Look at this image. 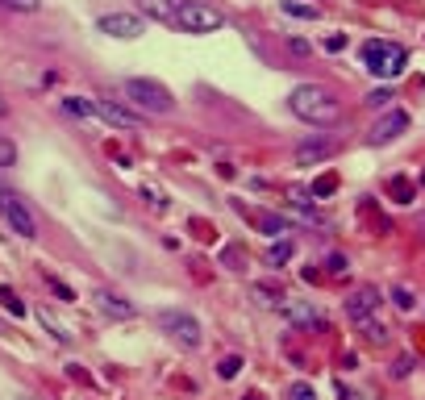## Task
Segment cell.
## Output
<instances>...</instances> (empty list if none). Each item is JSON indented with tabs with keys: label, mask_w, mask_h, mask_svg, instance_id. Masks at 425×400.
Instances as JSON below:
<instances>
[{
	"label": "cell",
	"mask_w": 425,
	"mask_h": 400,
	"mask_svg": "<svg viewBox=\"0 0 425 400\" xmlns=\"http://www.w3.org/2000/svg\"><path fill=\"white\" fill-rule=\"evenodd\" d=\"M5 9H13V13H38L42 9V0H0Z\"/></svg>",
	"instance_id": "603a6c76"
},
{
	"label": "cell",
	"mask_w": 425,
	"mask_h": 400,
	"mask_svg": "<svg viewBox=\"0 0 425 400\" xmlns=\"http://www.w3.org/2000/svg\"><path fill=\"white\" fill-rule=\"evenodd\" d=\"M326 50H346V34H330V38H326Z\"/></svg>",
	"instance_id": "4dcf8cb0"
},
{
	"label": "cell",
	"mask_w": 425,
	"mask_h": 400,
	"mask_svg": "<svg viewBox=\"0 0 425 400\" xmlns=\"http://www.w3.org/2000/svg\"><path fill=\"white\" fill-rule=\"evenodd\" d=\"M238 371H242V355H226V359L217 363V375H221V379H234Z\"/></svg>",
	"instance_id": "44dd1931"
},
{
	"label": "cell",
	"mask_w": 425,
	"mask_h": 400,
	"mask_svg": "<svg viewBox=\"0 0 425 400\" xmlns=\"http://www.w3.org/2000/svg\"><path fill=\"white\" fill-rule=\"evenodd\" d=\"M388 100H392V92H371V96H367V105H376V109H380V105H388Z\"/></svg>",
	"instance_id": "836d02e7"
},
{
	"label": "cell",
	"mask_w": 425,
	"mask_h": 400,
	"mask_svg": "<svg viewBox=\"0 0 425 400\" xmlns=\"http://www.w3.org/2000/svg\"><path fill=\"white\" fill-rule=\"evenodd\" d=\"M288 50H292V55H308V50H313V46H308L304 38H292V42H288Z\"/></svg>",
	"instance_id": "1f68e13d"
},
{
	"label": "cell",
	"mask_w": 425,
	"mask_h": 400,
	"mask_svg": "<svg viewBox=\"0 0 425 400\" xmlns=\"http://www.w3.org/2000/svg\"><path fill=\"white\" fill-rule=\"evenodd\" d=\"M380 300H384V292H380V288L363 284L359 292H350V296H346V317H350V321H367L371 313L380 309Z\"/></svg>",
	"instance_id": "ba28073f"
},
{
	"label": "cell",
	"mask_w": 425,
	"mask_h": 400,
	"mask_svg": "<svg viewBox=\"0 0 425 400\" xmlns=\"http://www.w3.org/2000/svg\"><path fill=\"white\" fill-rule=\"evenodd\" d=\"M284 13H288V17H300V21H317V17H321V9H317V5H300V0H284Z\"/></svg>",
	"instance_id": "e0dca14e"
},
{
	"label": "cell",
	"mask_w": 425,
	"mask_h": 400,
	"mask_svg": "<svg viewBox=\"0 0 425 400\" xmlns=\"http://www.w3.org/2000/svg\"><path fill=\"white\" fill-rule=\"evenodd\" d=\"M42 321H46V329H50V334H55V338H59V342H71V334H67V329H63V325H59V321H55V317H50V313H46V309H42Z\"/></svg>",
	"instance_id": "4316f807"
},
{
	"label": "cell",
	"mask_w": 425,
	"mask_h": 400,
	"mask_svg": "<svg viewBox=\"0 0 425 400\" xmlns=\"http://www.w3.org/2000/svg\"><path fill=\"white\" fill-rule=\"evenodd\" d=\"M17 163V146L9 138H0V167H13Z\"/></svg>",
	"instance_id": "484cf974"
},
{
	"label": "cell",
	"mask_w": 425,
	"mask_h": 400,
	"mask_svg": "<svg viewBox=\"0 0 425 400\" xmlns=\"http://www.w3.org/2000/svg\"><path fill=\"white\" fill-rule=\"evenodd\" d=\"M226 263H234V267L242 263V250H238V246H230V250H226Z\"/></svg>",
	"instance_id": "e575fe53"
},
{
	"label": "cell",
	"mask_w": 425,
	"mask_h": 400,
	"mask_svg": "<svg viewBox=\"0 0 425 400\" xmlns=\"http://www.w3.org/2000/svg\"><path fill=\"white\" fill-rule=\"evenodd\" d=\"M92 113H96L100 121H109L113 129H142V117H138L130 105H117V100H109V96H96V100H92Z\"/></svg>",
	"instance_id": "52a82bcc"
},
{
	"label": "cell",
	"mask_w": 425,
	"mask_h": 400,
	"mask_svg": "<svg viewBox=\"0 0 425 400\" xmlns=\"http://www.w3.org/2000/svg\"><path fill=\"white\" fill-rule=\"evenodd\" d=\"M250 296L258 300L263 309H280L284 300H288V292H284L280 284H254V288H250Z\"/></svg>",
	"instance_id": "9a60e30c"
},
{
	"label": "cell",
	"mask_w": 425,
	"mask_h": 400,
	"mask_svg": "<svg viewBox=\"0 0 425 400\" xmlns=\"http://www.w3.org/2000/svg\"><path fill=\"white\" fill-rule=\"evenodd\" d=\"M388 192L396 196V205H413V196H417V188H413V184H409L404 175H396V179L388 184Z\"/></svg>",
	"instance_id": "ac0fdd59"
},
{
	"label": "cell",
	"mask_w": 425,
	"mask_h": 400,
	"mask_svg": "<svg viewBox=\"0 0 425 400\" xmlns=\"http://www.w3.org/2000/svg\"><path fill=\"white\" fill-rule=\"evenodd\" d=\"M350 400H367V396H350Z\"/></svg>",
	"instance_id": "f35d334b"
},
{
	"label": "cell",
	"mask_w": 425,
	"mask_h": 400,
	"mask_svg": "<svg viewBox=\"0 0 425 400\" xmlns=\"http://www.w3.org/2000/svg\"><path fill=\"white\" fill-rule=\"evenodd\" d=\"M0 217H5L9 229L21 234V238H34V234H38V221H34L29 205H25V200H21L13 188H5V184H0Z\"/></svg>",
	"instance_id": "5b68a950"
},
{
	"label": "cell",
	"mask_w": 425,
	"mask_h": 400,
	"mask_svg": "<svg viewBox=\"0 0 425 400\" xmlns=\"http://www.w3.org/2000/svg\"><path fill=\"white\" fill-rule=\"evenodd\" d=\"M292 255H296V242L288 238V242H276V246L267 250V263H271V267H280V263H288Z\"/></svg>",
	"instance_id": "d6986e66"
},
{
	"label": "cell",
	"mask_w": 425,
	"mask_h": 400,
	"mask_svg": "<svg viewBox=\"0 0 425 400\" xmlns=\"http://www.w3.org/2000/svg\"><path fill=\"white\" fill-rule=\"evenodd\" d=\"M392 300H396L400 309H413V292H409V288H396V292H392Z\"/></svg>",
	"instance_id": "f546056e"
},
{
	"label": "cell",
	"mask_w": 425,
	"mask_h": 400,
	"mask_svg": "<svg viewBox=\"0 0 425 400\" xmlns=\"http://www.w3.org/2000/svg\"><path fill=\"white\" fill-rule=\"evenodd\" d=\"M288 109H292L300 121H308V125H330V121H338V113H342L338 96L326 92L321 84H300V88H292Z\"/></svg>",
	"instance_id": "6da1fadb"
},
{
	"label": "cell",
	"mask_w": 425,
	"mask_h": 400,
	"mask_svg": "<svg viewBox=\"0 0 425 400\" xmlns=\"http://www.w3.org/2000/svg\"><path fill=\"white\" fill-rule=\"evenodd\" d=\"M154 325L163 329L167 338H175L180 346H196V342H200V325H196V317L184 313V309H163V313H154Z\"/></svg>",
	"instance_id": "8992f818"
},
{
	"label": "cell",
	"mask_w": 425,
	"mask_h": 400,
	"mask_svg": "<svg viewBox=\"0 0 425 400\" xmlns=\"http://www.w3.org/2000/svg\"><path fill=\"white\" fill-rule=\"evenodd\" d=\"M409 129V117L400 113V109H388L376 125H371V146H384V142H392V138H400Z\"/></svg>",
	"instance_id": "30bf717a"
},
{
	"label": "cell",
	"mask_w": 425,
	"mask_h": 400,
	"mask_svg": "<svg viewBox=\"0 0 425 400\" xmlns=\"http://www.w3.org/2000/svg\"><path fill=\"white\" fill-rule=\"evenodd\" d=\"M17 400H34V396H17Z\"/></svg>",
	"instance_id": "ab89813d"
},
{
	"label": "cell",
	"mask_w": 425,
	"mask_h": 400,
	"mask_svg": "<svg viewBox=\"0 0 425 400\" xmlns=\"http://www.w3.org/2000/svg\"><path fill=\"white\" fill-rule=\"evenodd\" d=\"M288 209H292L296 217H304L308 225H317V221H321V213H317V205L308 200V192H304V188H292V192H288Z\"/></svg>",
	"instance_id": "5bb4252c"
},
{
	"label": "cell",
	"mask_w": 425,
	"mask_h": 400,
	"mask_svg": "<svg viewBox=\"0 0 425 400\" xmlns=\"http://www.w3.org/2000/svg\"><path fill=\"white\" fill-rule=\"evenodd\" d=\"M330 271H346V259H342V255H330Z\"/></svg>",
	"instance_id": "d590c367"
},
{
	"label": "cell",
	"mask_w": 425,
	"mask_h": 400,
	"mask_svg": "<svg viewBox=\"0 0 425 400\" xmlns=\"http://www.w3.org/2000/svg\"><path fill=\"white\" fill-rule=\"evenodd\" d=\"M138 9L146 17H154V21H163V25L175 21V0H138Z\"/></svg>",
	"instance_id": "2e32d148"
},
{
	"label": "cell",
	"mask_w": 425,
	"mask_h": 400,
	"mask_svg": "<svg viewBox=\"0 0 425 400\" xmlns=\"http://www.w3.org/2000/svg\"><path fill=\"white\" fill-rule=\"evenodd\" d=\"M421 184H425V175H421Z\"/></svg>",
	"instance_id": "60d3db41"
},
{
	"label": "cell",
	"mask_w": 425,
	"mask_h": 400,
	"mask_svg": "<svg viewBox=\"0 0 425 400\" xmlns=\"http://www.w3.org/2000/svg\"><path fill=\"white\" fill-rule=\"evenodd\" d=\"M9 113V105H5V96H0V117H5Z\"/></svg>",
	"instance_id": "74e56055"
},
{
	"label": "cell",
	"mask_w": 425,
	"mask_h": 400,
	"mask_svg": "<svg viewBox=\"0 0 425 400\" xmlns=\"http://www.w3.org/2000/svg\"><path fill=\"white\" fill-rule=\"evenodd\" d=\"M242 400H267V396H263V392H246Z\"/></svg>",
	"instance_id": "8d00e7d4"
},
{
	"label": "cell",
	"mask_w": 425,
	"mask_h": 400,
	"mask_svg": "<svg viewBox=\"0 0 425 400\" xmlns=\"http://www.w3.org/2000/svg\"><path fill=\"white\" fill-rule=\"evenodd\" d=\"M338 150V142L334 138H313V142H304V146H296V163L300 167H308V163H321V159H330Z\"/></svg>",
	"instance_id": "7c38bea8"
},
{
	"label": "cell",
	"mask_w": 425,
	"mask_h": 400,
	"mask_svg": "<svg viewBox=\"0 0 425 400\" xmlns=\"http://www.w3.org/2000/svg\"><path fill=\"white\" fill-rule=\"evenodd\" d=\"M121 92H125L130 105H138L142 113H171V109H175V96L158 84V79H142V75H138V79H125Z\"/></svg>",
	"instance_id": "7a4b0ae2"
},
{
	"label": "cell",
	"mask_w": 425,
	"mask_h": 400,
	"mask_svg": "<svg viewBox=\"0 0 425 400\" xmlns=\"http://www.w3.org/2000/svg\"><path fill=\"white\" fill-rule=\"evenodd\" d=\"M63 109H67L71 117H92V100H84V96H67Z\"/></svg>",
	"instance_id": "ffe728a7"
},
{
	"label": "cell",
	"mask_w": 425,
	"mask_h": 400,
	"mask_svg": "<svg viewBox=\"0 0 425 400\" xmlns=\"http://www.w3.org/2000/svg\"><path fill=\"white\" fill-rule=\"evenodd\" d=\"M284 400H317V396H313V388H308V384H288Z\"/></svg>",
	"instance_id": "d4e9b609"
},
{
	"label": "cell",
	"mask_w": 425,
	"mask_h": 400,
	"mask_svg": "<svg viewBox=\"0 0 425 400\" xmlns=\"http://www.w3.org/2000/svg\"><path fill=\"white\" fill-rule=\"evenodd\" d=\"M96 25H100V34H109V38H138L142 34V17L138 13H104Z\"/></svg>",
	"instance_id": "9c48e42d"
},
{
	"label": "cell",
	"mask_w": 425,
	"mask_h": 400,
	"mask_svg": "<svg viewBox=\"0 0 425 400\" xmlns=\"http://www.w3.org/2000/svg\"><path fill=\"white\" fill-rule=\"evenodd\" d=\"M334 188H338V175H326V179H317V184H313V196H330Z\"/></svg>",
	"instance_id": "83f0119b"
},
{
	"label": "cell",
	"mask_w": 425,
	"mask_h": 400,
	"mask_svg": "<svg viewBox=\"0 0 425 400\" xmlns=\"http://www.w3.org/2000/svg\"><path fill=\"white\" fill-rule=\"evenodd\" d=\"M92 305H96L104 317H113V321L134 317V305H130V300H121L117 292H109V288H96V292H92Z\"/></svg>",
	"instance_id": "8fae6325"
},
{
	"label": "cell",
	"mask_w": 425,
	"mask_h": 400,
	"mask_svg": "<svg viewBox=\"0 0 425 400\" xmlns=\"http://www.w3.org/2000/svg\"><path fill=\"white\" fill-rule=\"evenodd\" d=\"M363 59H367L371 75H380V79H396L404 71V63H409L404 46H396V42H367L363 46Z\"/></svg>",
	"instance_id": "3957f363"
},
{
	"label": "cell",
	"mask_w": 425,
	"mask_h": 400,
	"mask_svg": "<svg viewBox=\"0 0 425 400\" xmlns=\"http://www.w3.org/2000/svg\"><path fill=\"white\" fill-rule=\"evenodd\" d=\"M221 13L217 9H208L200 5V0H175V29H188V34H212V29H221Z\"/></svg>",
	"instance_id": "277c9868"
},
{
	"label": "cell",
	"mask_w": 425,
	"mask_h": 400,
	"mask_svg": "<svg viewBox=\"0 0 425 400\" xmlns=\"http://www.w3.org/2000/svg\"><path fill=\"white\" fill-rule=\"evenodd\" d=\"M409 371H413V359H409V355H400V359H396V367H392V375H396V379H404Z\"/></svg>",
	"instance_id": "f1b7e54d"
},
{
	"label": "cell",
	"mask_w": 425,
	"mask_h": 400,
	"mask_svg": "<svg viewBox=\"0 0 425 400\" xmlns=\"http://www.w3.org/2000/svg\"><path fill=\"white\" fill-rule=\"evenodd\" d=\"M0 300H5V309H9V313H17V317L25 313V305L17 300V292H13V288H0Z\"/></svg>",
	"instance_id": "cb8c5ba5"
},
{
	"label": "cell",
	"mask_w": 425,
	"mask_h": 400,
	"mask_svg": "<svg viewBox=\"0 0 425 400\" xmlns=\"http://www.w3.org/2000/svg\"><path fill=\"white\" fill-rule=\"evenodd\" d=\"M50 288H55V292H59V296H63V300H75V296H71V288H67V284H63V279H55V275H50Z\"/></svg>",
	"instance_id": "d6a6232c"
},
{
	"label": "cell",
	"mask_w": 425,
	"mask_h": 400,
	"mask_svg": "<svg viewBox=\"0 0 425 400\" xmlns=\"http://www.w3.org/2000/svg\"><path fill=\"white\" fill-rule=\"evenodd\" d=\"M280 313L288 317V321H296V325H321V313H317L313 305H304V300H284V305H280Z\"/></svg>",
	"instance_id": "4fadbf2b"
},
{
	"label": "cell",
	"mask_w": 425,
	"mask_h": 400,
	"mask_svg": "<svg viewBox=\"0 0 425 400\" xmlns=\"http://www.w3.org/2000/svg\"><path fill=\"white\" fill-rule=\"evenodd\" d=\"M258 225L267 229V234H288V221L276 217V213H258Z\"/></svg>",
	"instance_id": "7402d4cb"
}]
</instances>
